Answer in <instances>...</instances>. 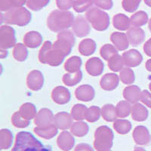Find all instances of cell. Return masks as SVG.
Segmentation results:
<instances>
[{"mask_svg":"<svg viewBox=\"0 0 151 151\" xmlns=\"http://www.w3.org/2000/svg\"><path fill=\"white\" fill-rule=\"evenodd\" d=\"M58 145L62 150H70L74 145V138L69 132H63L58 138Z\"/></svg>","mask_w":151,"mask_h":151,"instance_id":"obj_4","label":"cell"},{"mask_svg":"<svg viewBox=\"0 0 151 151\" xmlns=\"http://www.w3.org/2000/svg\"><path fill=\"white\" fill-rule=\"evenodd\" d=\"M145 2H146L147 5L151 7V0H145Z\"/></svg>","mask_w":151,"mask_h":151,"instance_id":"obj_16","label":"cell"},{"mask_svg":"<svg viewBox=\"0 0 151 151\" xmlns=\"http://www.w3.org/2000/svg\"><path fill=\"white\" fill-rule=\"evenodd\" d=\"M75 151H94L91 146L87 144H78L76 147Z\"/></svg>","mask_w":151,"mask_h":151,"instance_id":"obj_12","label":"cell"},{"mask_svg":"<svg viewBox=\"0 0 151 151\" xmlns=\"http://www.w3.org/2000/svg\"><path fill=\"white\" fill-rule=\"evenodd\" d=\"M134 151H146V150L141 147H135V149H134Z\"/></svg>","mask_w":151,"mask_h":151,"instance_id":"obj_15","label":"cell"},{"mask_svg":"<svg viewBox=\"0 0 151 151\" xmlns=\"http://www.w3.org/2000/svg\"><path fill=\"white\" fill-rule=\"evenodd\" d=\"M113 134L106 126L98 128L94 134V148L98 151H108L113 145Z\"/></svg>","mask_w":151,"mask_h":151,"instance_id":"obj_2","label":"cell"},{"mask_svg":"<svg viewBox=\"0 0 151 151\" xmlns=\"http://www.w3.org/2000/svg\"><path fill=\"white\" fill-rule=\"evenodd\" d=\"M88 127L86 125V123H83V122H76L74 123L71 128V132L76 136L78 137H83L85 134L88 133Z\"/></svg>","mask_w":151,"mask_h":151,"instance_id":"obj_7","label":"cell"},{"mask_svg":"<svg viewBox=\"0 0 151 151\" xmlns=\"http://www.w3.org/2000/svg\"><path fill=\"white\" fill-rule=\"evenodd\" d=\"M134 116V119L137 121L146 120L148 116V111L145 107L141 104L134 106V113H132V116Z\"/></svg>","mask_w":151,"mask_h":151,"instance_id":"obj_6","label":"cell"},{"mask_svg":"<svg viewBox=\"0 0 151 151\" xmlns=\"http://www.w3.org/2000/svg\"><path fill=\"white\" fill-rule=\"evenodd\" d=\"M149 28H150V30L151 31V19H150V23H149Z\"/></svg>","mask_w":151,"mask_h":151,"instance_id":"obj_17","label":"cell"},{"mask_svg":"<svg viewBox=\"0 0 151 151\" xmlns=\"http://www.w3.org/2000/svg\"><path fill=\"white\" fill-rule=\"evenodd\" d=\"M134 141L140 145H149L151 144V135L147 129L144 126H137L133 133Z\"/></svg>","mask_w":151,"mask_h":151,"instance_id":"obj_3","label":"cell"},{"mask_svg":"<svg viewBox=\"0 0 151 151\" xmlns=\"http://www.w3.org/2000/svg\"><path fill=\"white\" fill-rule=\"evenodd\" d=\"M81 79H82V72H81L80 70H79V72L76 73V74L75 76H73V79H71V78L69 77L67 74H66V75H64V83H65L66 85H69L70 84V82H71L70 86H72V85H73V83H74V85L76 84L78 82H79V81L81 80Z\"/></svg>","mask_w":151,"mask_h":151,"instance_id":"obj_10","label":"cell"},{"mask_svg":"<svg viewBox=\"0 0 151 151\" xmlns=\"http://www.w3.org/2000/svg\"><path fill=\"white\" fill-rule=\"evenodd\" d=\"M146 67H147V69L148 70L150 71L151 72V59H150V60H147V64H146Z\"/></svg>","mask_w":151,"mask_h":151,"instance_id":"obj_14","label":"cell"},{"mask_svg":"<svg viewBox=\"0 0 151 151\" xmlns=\"http://www.w3.org/2000/svg\"><path fill=\"white\" fill-rule=\"evenodd\" d=\"M12 151H52V147L45 146L28 132H21L16 135Z\"/></svg>","mask_w":151,"mask_h":151,"instance_id":"obj_1","label":"cell"},{"mask_svg":"<svg viewBox=\"0 0 151 151\" xmlns=\"http://www.w3.org/2000/svg\"><path fill=\"white\" fill-rule=\"evenodd\" d=\"M144 50L145 53L148 55V56L151 57V39H150L144 46Z\"/></svg>","mask_w":151,"mask_h":151,"instance_id":"obj_13","label":"cell"},{"mask_svg":"<svg viewBox=\"0 0 151 151\" xmlns=\"http://www.w3.org/2000/svg\"><path fill=\"white\" fill-rule=\"evenodd\" d=\"M34 130L38 135L43 137V138H45V139H51L58 132L56 127L53 126V125H51V126L48 128H43V129L36 128Z\"/></svg>","mask_w":151,"mask_h":151,"instance_id":"obj_5","label":"cell"},{"mask_svg":"<svg viewBox=\"0 0 151 151\" xmlns=\"http://www.w3.org/2000/svg\"><path fill=\"white\" fill-rule=\"evenodd\" d=\"M150 91H151V83H150Z\"/></svg>","mask_w":151,"mask_h":151,"instance_id":"obj_18","label":"cell"},{"mask_svg":"<svg viewBox=\"0 0 151 151\" xmlns=\"http://www.w3.org/2000/svg\"><path fill=\"white\" fill-rule=\"evenodd\" d=\"M141 101H142L145 104H147L149 107H150L151 108V94L150 93H149L147 91H146V90L143 91L142 94H141Z\"/></svg>","mask_w":151,"mask_h":151,"instance_id":"obj_11","label":"cell"},{"mask_svg":"<svg viewBox=\"0 0 151 151\" xmlns=\"http://www.w3.org/2000/svg\"><path fill=\"white\" fill-rule=\"evenodd\" d=\"M108 151H111V150H108Z\"/></svg>","mask_w":151,"mask_h":151,"instance_id":"obj_19","label":"cell"},{"mask_svg":"<svg viewBox=\"0 0 151 151\" xmlns=\"http://www.w3.org/2000/svg\"><path fill=\"white\" fill-rule=\"evenodd\" d=\"M12 142V134L8 129H2L1 132V148L8 149Z\"/></svg>","mask_w":151,"mask_h":151,"instance_id":"obj_8","label":"cell"},{"mask_svg":"<svg viewBox=\"0 0 151 151\" xmlns=\"http://www.w3.org/2000/svg\"><path fill=\"white\" fill-rule=\"evenodd\" d=\"M114 129L119 134H126L130 131L131 123L126 120H118L114 123Z\"/></svg>","mask_w":151,"mask_h":151,"instance_id":"obj_9","label":"cell"}]
</instances>
